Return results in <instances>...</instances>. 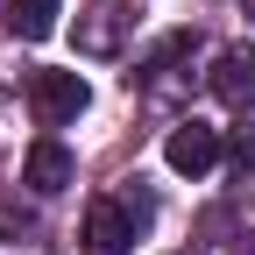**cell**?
<instances>
[{
    "mask_svg": "<svg viewBox=\"0 0 255 255\" xmlns=\"http://www.w3.org/2000/svg\"><path fill=\"white\" fill-rule=\"evenodd\" d=\"M142 220H149V199L142 191H121V199H92L85 206V248L92 255H128L135 248V234H142Z\"/></svg>",
    "mask_w": 255,
    "mask_h": 255,
    "instance_id": "obj_1",
    "label": "cell"
},
{
    "mask_svg": "<svg viewBox=\"0 0 255 255\" xmlns=\"http://www.w3.org/2000/svg\"><path fill=\"white\" fill-rule=\"evenodd\" d=\"M28 107H36L43 128H64V121H78L92 107V92L78 71H28Z\"/></svg>",
    "mask_w": 255,
    "mask_h": 255,
    "instance_id": "obj_2",
    "label": "cell"
},
{
    "mask_svg": "<svg viewBox=\"0 0 255 255\" xmlns=\"http://www.w3.org/2000/svg\"><path fill=\"white\" fill-rule=\"evenodd\" d=\"M220 156H227V142H220V128H206V121H177L170 142H163V163L177 177H206Z\"/></svg>",
    "mask_w": 255,
    "mask_h": 255,
    "instance_id": "obj_3",
    "label": "cell"
},
{
    "mask_svg": "<svg viewBox=\"0 0 255 255\" xmlns=\"http://www.w3.org/2000/svg\"><path fill=\"white\" fill-rule=\"evenodd\" d=\"M206 85H213V100L220 107H255V43H241V50H220L213 57V71H206Z\"/></svg>",
    "mask_w": 255,
    "mask_h": 255,
    "instance_id": "obj_4",
    "label": "cell"
},
{
    "mask_svg": "<svg viewBox=\"0 0 255 255\" xmlns=\"http://www.w3.org/2000/svg\"><path fill=\"white\" fill-rule=\"evenodd\" d=\"M71 177H78V163H71V149H64L57 135H43L36 149L21 156V184H28V191H43V199H57Z\"/></svg>",
    "mask_w": 255,
    "mask_h": 255,
    "instance_id": "obj_5",
    "label": "cell"
},
{
    "mask_svg": "<svg viewBox=\"0 0 255 255\" xmlns=\"http://www.w3.org/2000/svg\"><path fill=\"white\" fill-rule=\"evenodd\" d=\"M121 43H128V7L121 0H92L78 14V50L85 57H121Z\"/></svg>",
    "mask_w": 255,
    "mask_h": 255,
    "instance_id": "obj_6",
    "label": "cell"
},
{
    "mask_svg": "<svg viewBox=\"0 0 255 255\" xmlns=\"http://www.w3.org/2000/svg\"><path fill=\"white\" fill-rule=\"evenodd\" d=\"M57 14H64V0H7V28H14L21 43L57 36Z\"/></svg>",
    "mask_w": 255,
    "mask_h": 255,
    "instance_id": "obj_7",
    "label": "cell"
},
{
    "mask_svg": "<svg viewBox=\"0 0 255 255\" xmlns=\"http://www.w3.org/2000/svg\"><path fill=\"white\" fill-rule=\"evenodd\" d=\"M227 163H234V170H255V121L227 135Z\"/></svg>",
    "mask_w": 255,
    "mask_h": 255,
    "instance_id": "obj_8",
    "label": "cell"
},
{
    "mask_svg": "<svg viewBox=\"0 0 255 255\" xmlns=\"http://www.w3.org/2000/svg\"><path fill=\"white\" fill-rule=\"evenodd\" d=\"M234 255H255V227H248V234H241V241H234Z\"/></svg>",
    "mask_w": 255,
    "mask_h": 255,
    "instance_id": "obj_9",
    "label": "cell"
},
{
    "mask_svg": "<svg viewBox=\"0 0 255 255\" xmlns=\"http://www.w3.org/2000/svg\"><path fill=\"white\" fill-rule=\"evenodd\" d=\"M241 7H248V14H255V0H241Z\"/></svg>",
    "mask_w": 255,
    "mask_h": 255,
    "instance_id": "obj_10",
    "label": "cell"
}]
</instances>
